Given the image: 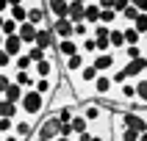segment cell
<instances>
[{"instance_id": "obj_10", "label": "cell", "mask_w": 147, "mask_h": 141, "mask_svg": "<svg viewBox=\"0 0 147 141\" xmlns=\"http://www.w3.org/2000/svg\"><path fill=\"white\" fill-rule=\"evenodd\" d=\"M8 19H14L17 25L28 22V8H25V3H8V11H6Z\"/></svg>"}, {"instance_id": "obj_21", "label": "cell", "mask_w": 147, "mask_h": 141, "mask_svg": "<svg viewBox=\"0 0 147 141\" xmlns=\"http://www.w3.org/2000/svg\"><path fill=\"white\" fill-rule=\"evenodd\" d=\"M8 11V3H3V0H0V14H6Z\"/></svg>"}, {"instance_id": "obj_18", "label": "cell", "mask_w": 147, "mask_h": 141, "mask_svg": "<svg viewBox=\"0 0 147 141\" xmlns=\"http://www.w3.org/2000/svg\"><path fill=\"white\" fill-rule=\"evenodd\" d=\"M25 55L31 58V64H39V61H45V58H47V53H45V50H39V47H25Z\"/></svg>"}, {"instance_id": "obj_12", "label": "cell", "mask_w": 147, "mask_h": 141, "mask_svg": "<svg viewBox=\"0 0 147 141\" xmlns=\"http://www.w3.org/2000/svg\"><path fill=\"white\" fill-rule=\"evenodd\" d=\"M97 17H100V6L97 3H83V25L94 28V25H97Z\"/></svg>"}, {"instance_id": "obj_4", "label": "cell", "mask_w": 147, "mask_h": 141, "mask_svg": "<svg viewBox=\"0 0 147 141\" xmlns=\"http://www.w3.org/2000/svg\"><path fill=\"white\" fill-rule=\"evenodd\" d=\"M33 47L45 50L47 55H53V47H56V36H53V31H50V25H42V28H36V39H33Z\"/></svg>"}, {"instance_id": "obj_23", "label": "cell", "mask_w": 147, "mask_h": 141, "mask_svg": "<svg viewBox=\"0 0 147 141\" xmlns=\"http://www.w3.org/2000/svg\"><path fill=\"white\" fill-rule=\"evenodd\" d=\"M0 47H3V36H0Z\"/></svg>"}, {"instance_id": "obj_1", "label": "cell", "mask_w": 147, "mask_h": 141, "mask_svg": "<svg viewBox=\"0 0 147 141\" xmlns=\"http://www.w3.org/2000/svg\"><path fill=\"white\" fill-rule=\"evenodd\" d=\"M45 114H47V97L36 94L33 89H25L22 100L17 102V119H25V122L36 124Z\"/></svg>"}, {"instance_id": "obj_14", "label": "cell", "mask_w": 147, "mask_h": 141, "mask_svg": "<svg viewBox=\"0 0 147 141\" xmlns=\"http://www.w3.org/2000/svg\"><path fill=\"white\" fill-rule=\"evenodd\" d=\"M22 91H25V89H20L17 83H8V89L3 91V97H0V100H6V102H11V105H17V102L22 100Z\"/></svg>"}, {"instance_id": "obj_22", "label": "cell", "mask_w": 147, "mask_h": 141, "mask_svg": "<svg viewBox=\"0 0 147 141\" xmlns=\"http://www.w3.org/2000/svg\"><path fill=\"white\" fill-rule=\"evenodd\" d=\"M3 19H6V14H0V28H3Z\"/></svg>"}, {"instance_id": "obj_13", "label": "cell", "mask_w": 147, "mask_h": 141, "mask_svg": "<svg viewBox=\"0 0 147 141\" xmlns=\"http://www.w3.org/2000/svg\"><path fill=\"white\" fill-rule=\"evenodd\" d=\"M56 83H58V80H50V78H42V80H33V91H36V94H42V97H47V100H50V94H53V89H56Z\"/></svg>"}, {"instance_id": "obj_6", "label": "cell", "mask_w": 147, "mask_h": 141, "mask_svg": "<svg viewBox=\"0 0 147 141\" xmlns=\"http://www.w3.org/2000/svg\"><path fill=\"white\" fill-rule=\"evenodd\" d=\"M83 3L86 0H67V22H83Z\"/></svg>"}, {"instance_id": "obj_20", "label": "cell", "mask_w": 147, "mask_h": 141, "mask_svg": "<svg viewBox=\"0 0 147 141\" xmlns=\"http://www.w3.org/2000/svg\"><path fill=\"white\" fill-rule=\"evenodd\" d=\"M58 136H61V138H72V127H69V124H61V127H58Z\"/></svg>"}, {"instance_id": "obj_16", "label": "cell", "mask_w": 147, "mask_h": 141, "mask_svg": "<svg viewBox=\"0 0 147 141\" xmlns=\"http://www.w3.org/2000/svg\"><path fill=\"white\" fill-rule=\"evenodd\" d=\"M69 127H72V138H75V136H81V133H86V130H89V124H86V119H83L81 114H75L72 119H69Z\"/></svg>"}, {"instance_id": "obj_7", "label": "cell", "mask_w": 147, "mask_h": 141, "mask_svg": "<svg viewBox=\"0 0 147 141\" xmlns=\"http://www.w3.org/2000/svg\"><path fill=\"white\" fill-rule=\"evenodd\" d=\"M50 31H53L56 41L72 39V22H67V19H56V22H50Z\"/></svg>"}, {"instance_id": "obj_9", "label": "cell", "mask_w": 147, "mask_h": 141, "mask_svg": "<svg viewBox=\"0 0 147 141\" xmlns=\"http://www.w3.org/2000/svg\"><path fill=\"white\" fill-rule=\"evenodd\" d=\"M17 39L22 41V47H31V44H33V39H36V28H33L31 22L17 25Z\"/></svg>"}, {"instance_id": "obj_17", "label": "cell", "mask_w": 147, "mask_h": 141, "mask_svg": "<svg viewBox=\"0 0 147 141\" xmlns=\"http://www.w3.org/2000/svg\"><path fill=\"white\" fill-rule=\"evenodd\" d=\"M0 119H17V105L0 100Z\"/></svg>"}, {"instance_id": "obj_3", "label": "cell", "mask_w": 147, "mask_h": 141, "mask_svg": "<svg viewBox=\"0 0 147 141\" xmlns=\"http://www.w3.org/2000/svg\"><path fill=\"white\" fill-rule=\"evenodd\" d=\"M58 127H61V122H58L53 114H45L36 122V127H33V136L36 138H42V141H53V138H58Z\"/></svg>"}, {"instance_id": "obj_8", "label": "cell", "mask_w": 147, "mask_h": 141, "mask_svg": "<svg viewBox=\"0 0 147 141\" xmlns=\"http://www.w3.org/2000/svg\"><path fill=\"white\" fill-rule=\"evenodd\" d=\"M144 66H147V58H136V61H125L122 69L128 75V80H136V78L144 75Z\"/></svg>"}, {"instance_id": "obj_19", "label": "cell", "mask_w": 147, "mask_h": 141, "mask_svg": "<svg viewBox=\"0 0 147 141\" xmlns=\"http://www.w3.org/2000/svg\"><path fill=\"white\" fill-rule=\"evenodd\" d=\"M8 83H11V72H0V97H3V91L8 89Z\"/></svg>"}, {"instance_id": "obj_11", "label": "cell", "mask_w": 147, "mask_h": 141, "mask_svg": "<svg viewBox=\"0 0 147 141\" xmlns=\"http://www.w3.org/2000/svg\"><path fill=\"white\" fill-rule=\"evenodd\" d=\"M33 127H36V124L25 122V119H14V130H11V133H14L20 141H28V138L33 136Z\"/></svg>"}, {"instance_id": "obj_5", "label": "cell", "mask_w": 147, "mask_h": 141, "mask_svg": "<svg viewBox=\"0 0 147 141\" xmlns=\"http://www.w3.org/2000/svg\"><path fill=\"white\" fill-rule=\"evenodd\" d=\"M45 11H47V19H50V22L67 19V0H47V3H45Z\"/></svg>"}, {"instance_id": "obj_15", "label": "cell", "mask_w": 147, "mask_h": 141, "mask_svg": "<svg viewBox=\"0 0 147 141\" xmlns=\"http://www.w3.org/2000/svg\"><path fill=\"white\" fill-rule=\"evenodd\" d=\"M33 78L31 72H11V83H17L20 89H33Z\"/></svg>"}, {"instance_id": "obj_2", "label": "cell", "mask_w": 147, "mask_h": 141, "mask_svg": "<svg viewBox=\"0 0 147 141\" xmlns=\"http://www.w3.org/2000/svg\"><path fill=\"white\" fill-rule=\"evenodd\" d=\"M78 114L86 119L89 127H97V124L111 122V108L100 100H86V102H78Z\"/></svg>"}]
</instances>
